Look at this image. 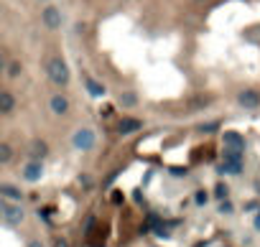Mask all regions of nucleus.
I'll use <instances>...</instances> for the list:
<instances>
[{
    "label": "nucleus",
    "instance_id": "19",
    "mask_svg": "<svg viewBox=\"0 0 260 247\" xmlns=\"http://www.w3.org/2000/svg\"><path fill=\"white\" fill-rule=\"evenodd\" d=\"M8 74H10V77H18V74H20V61H10Z\"/></svg>",
    "mask_w": 260,
    "mask_h": 247
},
{
    "label": "nucleus",
    "instance_id": "23",
    "mask_svg": "<svg viewBox=\"0 0 260 247\" xmlns=\"http://www.w3.org/2000/svg\"><path fill=\"white\" fill-rule=\"evenodd\" d=\"M5 204H8V201H5V199H0V222H3V212H5Z\"/></svg>",
    "mask_w": 260,
    "mask_h": 247
},
{
    "label": "nucleus",
    "instance_id": "21",
    "mask_svg": "<svg viewBox=\"0 0 260 247\" xmlns=\"http://www.w3.org/2000/svg\"><path fill=\"white\" fill-rule=\"evenodd\" d=\"M79 184H82L84 189H92V176H87V173H82V176H79Z\"/></svg>",
    "mask_w": 260,
    "mask_h": 247
},
{
    "label": "nucleus",
    "instance_id": "3",
    "mask_svg": "<svg viewBox=\"0 0 260 247\" xmlns=\"http://www.w3.org/2000/svg\"><path fill=\"white\" fill-rule=\"evenodd\" d=\"M41 23H43V28H49V31L61 28V10L56 5H46L41 10Z\"/></svg>",
    "mask_w": 260,
    "mask_h": 247
},
{
    "label": "nucleus",
    "instance_id": "20",
    "mask_svg": "<svg viewBox=\"0 0 260 247\" xmlns=\"http://www.w3.org/2000/svg\"><path fill=\"white\" fill-rule=\"evenodd\" d=\"M199 130H202V132H214V130H220V123H217V120H214V123H207V125H202Z\"/></svg>",
    "mask_w": 260,
    "mask_h": 247
},
{
    "label": "nucleus",
    "instance_id": "18",
    "mask_svg": "<svg viewBox=\"0 0 260 247\" xmlns=\"http://www.w3.org/2000/svg\"><path fill=\"white\" fill-rule=\"evenodd\" d=\"M214 196L220 199V201H225V199H227V186H225V184H217V189H214Z\"/></svg>",
    "mask_w": 260,
    "mask_h": 247
},
{
    "label": "nucleus",
    "instance_id": "17",
    "mask_svg": "<svg viewBox=\"0 0 260 247\" xmlns=\"http://www.w3.org/2000/svg\"><path fill=\"white\" fill-rule=\"evenodd\" d=\"M194 201H197V207H204V204H207V201H209V194L199 189L197 194H194Z\"/></svg>",
    "mask_w": 260,
    "mask_h": 247
},
{
    "label": "nucleus",
    "instance_id": "9",
    "mask_svg": "<svg viewBox=\"0 0 260 247\" xmlns=\"http://www.w3.org/2000/svg\"><path fill=\"white\" fill-rule=\"evenodd\" d=\"M140 127H143V120H138V118H125V120L118 123V132H120V135H130V132H138Z\"/></svg>",
    "mask_w": 260,
    "mask_h": 247
},
{
    "label": "nucleus",
    "instance_id": "14",
    "mask_svg": "<svg viewBox=\"0 0 260 247\" xmlns=\"http://www.w3.org/2000/svg\"><path fill=\"white\" fill-rule=\"evenodd\" d=\"M118 102H120L123 107H135V105H138V95H135V92H120Z\"/></svg>",
    "mask_w": 260,
    "mask_h": 247
},
{
    "label": "nucleus",
    "instance_id": "8",
    "mask_svg": "<svg viewBox=\"0 0 260 247\" xmlns=\"http://www.w3.org/2000/svg\"><path fill=\"white\" fill-rule=\"evenodd\" d=\"M20 176H23L26 181H41L43 163H41V161H28V163L23 166V171H20Z\"/></svg>",
    "mask_w": 260,
    "mask_h": 247
},
{
    "label": "nucleus",
    "instance_id": "1",
    "mask_svg": "<svg viewBox=\"0 0 260 247\" xmlns=\"http://www.w3.org/2000/svg\"><path fill=\"white\" fill-rule=\"evenodd\" d=\"M46 72H49V79H51L56 87H67V84H69V79H72L69 66H67V61H64L61 56H54V59H49V64H46Z\"/></svg>",
    "mask_w": 260,
    "mask_h": 247
},
{
    "label": "nucleus",
    "instance_id": "25",
    "mask_svg": "<svg viewBox=\"0 0 260 247\" xmlns=\"http://www.w3.org/2000/svg\"><path fill=\"white\" fill-rule=\"evenodd\" d=\"M28 247H46V245H41L38 240H33V242H28Z\"/></svg>",
    "mask_w": 260,
    "mask_h": 247
},
{
    "label": "nucleus",
    "instance_id": "11",
    "mask_svg": "<svg viewBox=\"0 0 260 247\" xmlns=\"http://www.w3.org/2000/svg\"><path fill=\"white\" fill-rule=\"evenodd\" d=\"M28 153H31V161H41L43 155L49 153V145L43 143V140H31V145H28Z\"/></svg>",
    "mask_w": 260,
    "mask_h": 247
},
{
    "label": "nucleus",
    "instance_id": "6",
    "mask_svg": "<svg viewBox=\"0 0 260 247\" xmlns=\"http://www.w3.org/2000/svg\"><path fill=\"white\" fill-rule=\"evenodd\" d=\"M222 140H225V150H230V153H243L245 150V138L235 130H227L222 135Z\"/></svg>",
    "mask_w": 260,
    "mask_h": 247
},
{
    "label": "nucleus",
    "instance_id": "12",
    "mask_svg": "<svg viewBox=\"0 0 260 247\" xmlns=\"http://www.w3.org/2000/svg\"><path fill=\"white\" fill-rule=\"evenodd\" d=\"M0 199L18 201V199H20V189H15V186H10V184H0Z\"/></svg>",
    "mask_w": 260,
    "mask_h": 247
},
{
    "label": "nucleus",
    "instance_id": "15",
    "mask_svg": "<svg viewBox=\"0 0 260 247\" xmlns=\"http://www.w3.org/2000/svg\"><path fill=\"white\" fill-rule=\"evenodd\" d=\"M84 84H87V92H90L92 97H105V87H102V84H97L95 79H87Z\"/></svg>",
    "mask_w": 260,
    "mask_h": 247
},
{
    "label": "nucleus",
    "instance_id": "10",
    "mask_svg": "<svg viewBox=\"0 0 260 247\" xmlns=\"http://www.w3.org/2000/svg\"><path fill=\"white\" fill-rule=\"evenodd\" d=\"M49 107H51L54 115H67V112H69V100L61 97V95H54V97L49 100Z\"/></svg>",
    "mask_w": 260,
    "mask_h": 247
},
{
    "label": "nucleus",
    "instance_id": "2",
    "mask_svg": "<svg viewBox=\"0 0 260 247\" xmlns=\"http://www.w3.org/2000/svg\"><path fill=\"white\" fill-rule=\"evenodd\" d=\"M97 143V135L92 127H77L74 135H72V148L74 150H92Z\"/></svg>",
    "mask_w": 260,
    "mask_h": 247
},
{
    "label": "nucleus",
    "instance_id": "22",
    "mask_svg": "<svg viewBox=\"0 0 260 247\" xmlns=\"http://www.w3.org/2000/svg\"><path fill=\"white\" fill-rule=\"evenodd\" d=\"M220 212H222V214H230V212H232V204H230L227 199H225V201H220Z\"/></svg>",
    "mask_w": 260,
    "mask_h": 247
},
{
    "label": "nucleus",
    "instance_id": "7",
    "mask_svg": "<svg viewBox=\"0 0 260 247\" xmlns=\"http://www.w3.org/2000/svg\"><path fill=\"white\" fill-rule=\"evenodd\" d=\"M237 105L245 107V110H255V107H260V95L255 89H243V92L237 95Z\"/></svg>",
    "mask_w": 260,
    "mask_h": 247
},
{
    "label": "nucleus",
    "instance_id": "27",
    "mask_svg": "<svg viewBox=\"0 0 260 247\" xmlns=\"http://www.w3.org/2000/svg\"><path fill=\"white\" fill-rule=\"evenodd\" d=\"M41 3H49V0H41Z\"/></svg>",
    "mask_w": 260,
    "mask_h": 247
},
{
    "label": "nucleus",
    "instance_id": "24",
    "mask_svg": "<svg viewBox=\"0 0 260 247\" xmlns=\"http://www.w3.org/2000/svg\"><path fill=\"white\" fill-rule=\"evenodd\" d=\"M56 247H69V242L64 240V237H59V240H56Z\"/></svg>",
    "mask_w": 260,
    "mask_h": 247
},
{
    "label": "nucleus",
    "instance_id": "26",
    "mask_svg": "<svg viewBox=\"0 0 260 247\" xmlns=\"http://www.w3.org/2000/svg\"><path fill=\"white\" fill-rule=\"evenodd\" d=\"M5 69V59H3V54H0V72Z\"/></svg>",
    "mask_w": 260,
    "mask_h": 247
},
{
    "label": "nucleus",
    "instance_id": "13",
    "mask_svg": "<svg viewBox=\"0 0 260 247\" xmlns=\"http://www.w3.org/2000/svg\"><path fill=\"white\" fill-rule=\"evenodd\" d=\"M15 110V97L10 92H0V112H13Z\"/></svg>",
    "mask_w": 260,
    "mask_h": 247
},
{
    "label": "nucleus",
    "instance_id": "4",
    "mask_svg": "<svg viewBox=\"0 0 260 247\" xmlns=\"http://www.w3.org/2000/svg\"><path fill=\"white\" fill-rule=\"evenodd\" d=\"M26 219V212L20 204H15V201H8L5 204V212H3V224H10V227H15V224H20Z\"/></svg>",
    "mask_w": 260,
    "mask_h": 247
},
{
    "label": "nucleus",
    "instance_id": "16",
    "mask_svg": "<svg viewBox=\"0 0 260 247\" xmlns=\"http://www.w3.org/2000/svg\"><path fill=\"white\" fill-rule=\"evenodd\" d=\"M13 158V148L8 143H0V163H10Z\"/></svg>",
    "mask_w": 260,
    "mask_h": 247
},
{
    "label": "nucleus",
    "instance_id": "5",
    "mask_svg": "<svg viewBox=\"0 0 260 247\" xmlns=\"http://www.w3.org/2000/svg\"><path fill=\"white\" fill-rule=\"evenodd\" d=\"M222 173H243V153H230L225 150V161L220 166Z\"/></svg>",
    "mask_w": 260,
    "mask_h": 247
}]
</instances>
